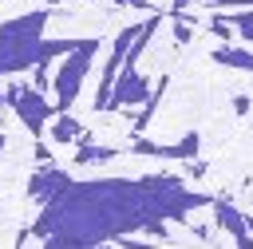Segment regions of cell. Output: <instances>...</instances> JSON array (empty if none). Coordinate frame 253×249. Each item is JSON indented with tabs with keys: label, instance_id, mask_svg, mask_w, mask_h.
<instances>
[{
	"label": "cell",
	"instance_id": "obj_1",
	"mask_svg": "<svg viewBox=\"0 0 253 249\" xmlns=\"http://www.w3.org/2000/svg\"><path fill=\"white\" fill-rule=\"evenodd\" d=\"M198 206H213L206 194L186 190L170 174L154 178H95L67 182L36 217V233L47 245H103L123 241L134 229L178 221Z\"/></svg>",
	"mask_w": 253,
	"mask_h": 249
},
{
	"label": "cell",
	"instance_id": "obj_2",
	"mask_svg": "<svg viewBox=\"0 0 253 249\" xmlns=\"http://www.w3.org/2000/svg\"><path fill=\"white\" fill-rule=\"evenodd\" d=\"M51 12H24L8 24H0V79L20 75L24 67H36L43 55V28Z\"/></svg>",
	"mask_w": 253,
	"mask_h": 249
},
{
	"label": "cell",
	"instance_id": "obj_3",
	"mask_svg": "<svg viewBox=\"0 0 253 249\" xmlns=\"http://www.w3.org/2000/svg\"><path fill=\"white\" fill-rule=\"evenodd\" d=\"M95 55H99V40H95V36H79V43L63 55L59 71L51 75V103H55L59 111H67V107L75 103V95H79V87H83Z\"/></svg>",
	"mask_w": 253,
	"mask_h": 249
},
{
	"label": "cell",
	"instance_id": "obj_4",
	"mask_svg": "<svg viewBox=\"0 0 253 249\" xmlns=\"http://www.w3.org/2000/svg\"><path fill=\"white\" fill-rule=\"evenodd\" d=\"M4 103L20 115V123L28 126V134H40V130H43V123L59 111L55 103H47V99H43V91H40V87H24V83H8V87H4Z\"/></svg>",
	"mask_w": 253,
	"mask_h": 249
},
{
	"label": "cell",
	"instance_id": "obj_5",
	"mask_svg": "<svg viewBox=\"0 0 253 249\" xmlns=\"http://www.w3.org/2000/svg\"><path fill=\"white\" fill-rule=\"evenodd\" d=\"M146 95H150L146 79L134 71V63H130V59H123V67H119V79H115V91H111V111L138 107V103H146Z\"/></svg>",
	"mask_w": 253,
	"mask_h": 249
},
{
	"label": "cell",
	"instance_id": "obj_6",
	"mask_svg": "<svg viewBox=\"0 0 253 249\" xmlns=\"http://www.w3.org/2000/svg\"><path fill=\"white\" fill-rule=\"evenodd\" d=\"M130 150H134V154H142V158H182V162H186V158H194V154H198V134L190 130V134H186L178 146H158V142L138 138Z\"/></svg>",
	"mask_w": 253,
	"mask_h": 249
},
{
	"label": "cell",
	"instance_id": "obj_7",
	"mask_svg": "<svg viewBox=\"0 0 253 249\" xmlns=\"http://www.w3.org/2000/svg\"><path fill=\"white\" fill-rule=\"evenodd\" d=\"M213 217H217V225H221L237 245H253V233H249V221H245L241 209H233L229 202H213Z\"/></svg>",
	"mask_w": 253,
	"mask_h": 249
},
{
	"label": "cell",
	"instance_id": "obj_8",
	"mask_svg": "<svg viewBox=\"0 0 253 249\" xmlns=\"http://www.w3.org/2000/svg\"><path fill=\"white\" fill-rule=\"evenodd\" d=\"M67 182H71V178H67V174L59 170V166H43V170H40V174L32 178L28 194H32V198H36V202L43 206V202H51V198H55V194H59V190H63Z\"/></svg>",
	"mask_w": 253,
	"mask_h": 249
},
{
	"label": "cell",
	"instance_id": "obj_9",
	"mask_svg": "<svg viewBox=\"0 0 253 249\" xmlns=\"http://www.w3.org/2000/svg\"><path fill=\"white\" fill-rule=\"evenodd\" d=\"M51 142H59V146H67V142H83L87 138V130H83V123L79 119H71L67 111H59L55 119H51Z\"/></svg>",
	"mask_w": 253,
	"mask_h": 249
},
{
	"label": "cell",
	"instance_id": "obj_10",
	"mask_svg": "<svg viewBox=\"0 0 253 249\" xmlns=\"http://www.w3.org/2000/svg\"><path fill=\"white\" fill-rule=\"evenodd\" d=\"M213 63L233 71H253V47H213Z\"/></svg>",
	"mask_w": 253,
	"mask_h": 249
},
{
	"label": "cell",
	"instance_id": "obj_11",
	"mask_svg": "<svg viewBox=\"0 0 253 249\" xmlns=\"http://www.w3.org/2000/svg\"><path fill=\"white\" fill-rule=\"evenodd\" d=\"M111 158H119L115 146H99V142H87V138H83L71 162H79V166H95V162H111Z\"/></svg>",
	"mask_w": 253,
	"mask_h": 249
},
{
	"label": "cell",
	"instance_id": "obj_12",
	"mask_svg": "<svg viewBox=\"0 0 253 249\" xmlns=\"http://www.w3.org/2000/svg\"><path fill=\"white\" fill-rule=\"evenodd\" d=\"M0 154H4V134H0Z\"/></svg>",
	"mask_w": 253,
	"mask_h": 249
}]
</instances>
